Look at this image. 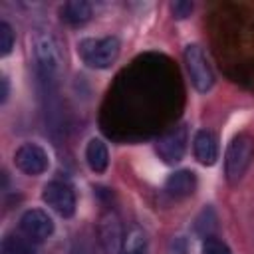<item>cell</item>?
Listing matches in <instances>:
<instances>
[{
	"mask_svg": "<svg viewBox=\"0 0 254 254\" xmlns=\"http://www.w3.org/2000/svg\"><path fill=\"white\" fill-rule=\"evenodd\" d=\"M171 12H173L175 18L185 20V18H189L190 12H192V2H189V0H175V2L171 4Z\"/></svg>",
	"mask_w": 254,
	"mask_h": 254,
	"instance_id": "17",
	"label": "cell"
},
{
	"mask_svg": "<svg viewBox=\"0 0 254 254\" xmlns=\"http://www.w3.org/2000/svg\"><path fill=\"white\" fill-rule=\"evenodd\" d=\"M185 65L190 77V83L194 85L196 91L206 93L212 85H214V73L210 69V64L202 52L200 46L196 44H189L185 48Z\"/></svg>",
	"mask_w": 254,
	"mask_h": 254,
	"instance_id": "4",
	"label": "cell"
},
{
	"mask_svg": "<svg viewBox=\"0 0 254 254\" xmlns=\"http://www.w3.org/2000/svg\"><path fill=\"white\" fill-rule=\"evenodd\" d=\"M85 161L93 173H103L109 165V151L101 139H91L85 147Z\"/></svg>",
	"mask_w": 254,
	"mask_h": 254,
	"instance_id": "13",
	"label": "cell"
},
{
	"mask_svg": "<svg viewBox=\"0 0 254 254\" xmlns=\"http://www.w3.org/2000/svg\"><path fill=\"white\" fill-rule=\"evenodd\" d=\"M34 62H36V73L44 83H54L60 75L62 67V56L58 42L50 34H38L34 38Z\"/></svg>",
	"mask_w": 254,
	"mask_h": 254,
	"instance_id": "1",
	"label": "cell"
},
{
	"mask_svg": "<svg viewBox=\"0 0 254 254\" xmlns=\"http://www.w3.org/2000/svg\"><path fill=\"white\" fill-rule=\"evenodd\" d=\"M0 81H2V91H0V101L4 103V101H6V97H8V79H6V77H2Z\"/></svg>",
	"mask_w": 254,
	"mask_h": 254,
	"instance_id": "18",
	"label": "cell"
},
{
	"mask_svg": "<svg viewBox=\"0 0 254 254\" xmlns=\"http://www.w3.org/2000/svg\"><path fill=\"white\" fill-rule=\"evenodd\" d=\"M93 10L91 4H87L85 0H69L60 8V16L64 22H67L69 26H81L85 22H89Z\"/></svg>",
	"mask_w": 254,
	"mask_h": 254,
	"instance_id": "12",
	"label": "cell"
},
{
	"mask_svg": "<svg viewBox=\"0 0 254 254\" xmlns=\"http://www.w3.org/2000/svg\"><path fill=\"white\" fill-rule=\"evenodd\" d=\"M14 163H16V167L22 173L32 175V177L42 175L50 167L48 153L40 145H36V143H24V145H20L16 149V153H14Z\"/></svg>",
	"mask_w": 254,
	"mask_h": 254,
	"instance_id": "6",
	"label": "cell"
},
{
	"mask_svg": "<svg viewBox=\"0 0 254 254\" xmlns=\"http://www.w3.org/2000/svg\"><path fill=\"white\" fill-rule=\"evenodd\" d=\"M196 189V175L189 169H181V171H175L173 175L167 177L165 181V190L175 196V198H185V196H190Z\"/></svg>",
	"mask_w": 254,
	"mask_h": 254,
	"instance_id": "11",
	"label": "cell"
},
{
	"mask_svg": "<svg viewBox=\"0 0 254 254\" xmlns=\"http://www.w3.org/2000/svg\"><path fill=\"white\" fill-rule=\"evenodd\" d=\"M2 254H36L30 242L16 236H6L2 240Z\"/></svg>",
	"mask_w": 254,
	"mask_h": 254,
	"instance_id": "14",
	"label": "cell"
},
{
	"mask_svg": "<svg viewBox=\"0 0 254 254\" xmlns=\"http://www.w3.org/2000/svg\"><path fill=\"white\" fill-rule=\"evenodd\" d=\"M97 232H99V242H101L103 250L107 254H117L121 244H123V232H121L119 220L111 214L103 216L99 226H97Z\"/></svg>",
	"mask_w": 254,
	"mask_h": 254,
	"instance_id": "9",
	"label": "cell"
},
{
	"mask_svg": "<svg viewBox=\"0 0 254 254\" xmlns=\"http://www.w3.org/2000/svg\"><path fill=\"white\" fill-rule=\"evenodd\" d=\"M42 200L64 218H69L75 212V194L67 183L50 181L42 190Z\"/></svg>",
	"mask_w": 254,
	"mask_h": 254,
	"instance_id": "5",
	"label": "cell"
},
{
	"mask_svg": "<svg viewBox=\"0 0 254 254\" xmlns=\"http://www.w3.org/2000/svg\"><path fill=\"white\" fill-rule=\"evenodd\" d=\"M119 40L115 36H105V38H87L81 40L77 46V52L81 60L95 69H105L113 65L119 58Z\"/></svg>",
	"mask_w": 254,
	"mask_h": 254,
	"instance_id": "2",
	"label": "cell"
},
{
	"mask_svg": "<svg viewBox=\"0 0 254 254\" xmlns=\"http://www.w3.org/2000/svg\"><path fill=\"white\" fill-rule=\"evenodd\" d=\"M135 254H139V252H135Z\"/></svg>",
	"mask_w": 254,
	"mask_h": 254,
	"instance_id": "19",
	"label": "cell"
},
{
	"mask_svg": "<svg viewBox=\"0 0 254 254\" xmlns=\"http://www.w3.org/2000/svg\"><path fill=\"white\" fill-rule=\"evenodd\" d=\"M14 32L8 22H0V56H8L14 48Z\"/></svg>",
	"mask_w": 254,
	"mask_h": 254,
	"instance_id": "15",
	"label": "cell"
},
{
	"mask_svg": "<svg viewBox=\"0 0 254 254\" xmlns=\"http://www.w3.org/2000/svg\"><path fill=\"white\" fill-rule=\"evenodd\" d=\"M254 159V139L246 133L236 135L228 149H226V157H224V173H226V181L230 185L238 183L244 173L248 171L250 163Z\"/></svg>",
	"mask_w": 254,
	"mask_h": 254,
	"instance_id": "3",
	"label": "cell"
},
{
	"mask_svg": "<svg viewBox=\"0 0 254 254\" xmlns=\"http://www.w3.org/2000/svg\"><path fill=\"white\" fill-rule=\"evenodd\" d=\"M192 147H194V157L198 159V163H202L206 167L216 163V159H218V141H216L212 131H208V129L196 131V135L192 139Z\"/></svg>",
	"mask_w": 254,
	"mask_h": 254,
	"instance_id": "10",
	"label": "cell"
},
{
	"mask_svg": "<svg viewBox=\"0 0 254 254\" xmlns=\"http://www.w3.org/2000/svg\"><path fill=\"white\" fill-rule=\"evenodd\" d=\"M185 149H187V127L183 125L167 131L157 141V153L167 165L179 163L185 155Z\"/></svg>",
	"mask_w": 254,
	"mask_h": 254,
	"instance_id": "8",
	"label": "cell"
},
{
	"mask_svg": "<svg viewBox=\"0 0 254 254\" xmlns=\"http://www.w3.org/2000/svg\"><path fill=\"white\" fill-rule=\"evenodd\" d=\"M202 254H232V252L224 242L216 238H206L202 242Z\"/></svg>",
	"mask_w": 254,
	"mask_h": 254,
	"instance_id": "16",
	"label": "cell"
},
{
	"mask_svg": "<svg viewBox=\"0 0 254 254\" xmlns=\"http://www.w3.org/2000/svg\"><path fill=\"white\" fill-rule=\"evenodd\" d=\"M20 230L34 242H44L54 234V220L40 208H30L20 218Z\"/></svg>",
	"mask_w": 254,
	"mask_h": 254,
	"instance_id": "7",
	"label": "cell"
}]
</instances>
